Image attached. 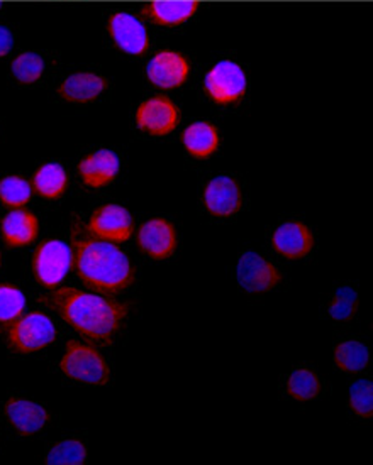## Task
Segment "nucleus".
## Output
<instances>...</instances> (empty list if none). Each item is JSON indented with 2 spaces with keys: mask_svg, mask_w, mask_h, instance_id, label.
<instances>
[{
  "mask_svg": "<svg viewBox=\"0 0 373 465\" xmlns=\"http://www.w3.org/2000/svg\"><path fill=\"white\" fill-rule=\"evenodd\" d=\"M109 35L116 46L127 54L141 56L149 46L148 33L143 23L133 14L116 13L109 19Z\"/></svg>",
  "mask_w": 373,
  "mask_h": 465,
  "instance_id": "11",
  "label": "nucleus"
},
{
  "mask_svg": "<svg viewBox=\"0 0 373 465\" xmlns=\"http://www.w3.org/2000/svg\"><path fill=\"white\" fill-rule=\"evenodd\" d=\"M248 86L243 68L233 62L214 64L206 76V90L209 97L217 104H235L245 95Z\"/></svg>",
  "mask_w": 373,
  "mask_h": 465,
  "instance_id": "6",
  "label": "nucleus"
},
{
  "mask_svg": "<svg viewBox=\"0 0 373 465\" xmlns=\"http://www.w3.org/2000/svg\"><path fill=\"white\" fill-rule=\"evenodd\" d=\"M11 72L19 84L31 85V84H36L45 74V62L36 53L25 51L14 58Z\"/></svg>",
  "mask_w": 373,
  "mask_h": 465,
  "instance_id": "25",
  "label": "nucleus"
},
{
  "mask_svg": "<svg viewBox=\"0 0 373 465\" xmlns=\"http://www.w3.org/2000/svg\"><path fill=\"white\" fill-rule=\"evenodd\" d=\"M39 302L55 310L78 333L99 342H111L129 312L127 305L117 300L86 293L76 288H60L41 296Z\"/></svg>",
  "mask_w": 373,
  "mask_h": 465,
  "instance_id": "1",
  "label": "nucleus"
},
{
  "mask_svg": "<svg viewBox=\"0 0 373 465\" xmlns=\"http://www.w3.org/2000/svg\"><path fill=\"white\" fill-rule=\"evenodd\" d=\"M72 268L88 288L119 293L135 282V268L117 245L97 237H72Z\"/></svg>",
  "mask_w": 373,
  "mask_h": 465,
  "instance_id": "2",
  "label": "nucleus"
},
{
  "mask_svg": "<svg viewBox=\"0 0 373 465\" xmlns=\"http://www.w3.org/2000/svg\"><path fill=\"white\" fill-rule=\"evenodd\" d=\"M176 242L174 223L163 217L145 222L137 231V244L153 259H168L174 254Z\"/></svg>",
  "mask_w": 373,
  "mask_h": 465,
  "instance_id": "12",
  "label": "nucleus"
},
{
  "mask_svg": "<svg viewBox=\"0 0 373 465\" xmlns=\"http://www.w3.org/2000/svg\"><path fill=\"white\" fill-rule=\"evenodd\" d=\"M56 339V331L50 317L41 312L27 313L11 322L7 341L19 354L36 352L48 347Z\"/></svg>",
  "mask_w": 373,
  "mask_h": 465,
  "instance_id": "4",
  "label": "nucleus"
},
{
  "mask_svg": "<svg viewBox=\"0 0 373 465\" xmlns=\"http://www.w3.org/2000/svg\"><path fill=\"white\" fill-rule=\"evenodd\" d=\"M358 308V294L348 286L336 290L328 306V315L336 322H348L355 317Z\"/></svg>",
  "mask_w": 373,
  "mask_h": 465,
  "instance_id": "27",
  "label": "nucleus"
},
{
  "mask_svg": "<svg viewBox=\"0 0 373 465\" xmlns=\"http://www.w3.org/2000/svg\"><path fill=\"white\" fill-rule=\"evenodd\" d=\"M88 232L100 241L126 242L133 233V219L125 207L106 203L92 213Z\"/></svg>",
  "mask_w": 373,
  "mask_h": 465,
  "instance_id": "7",
  "label": "nucleus"
},
{
  "mask_svg": "<svg viewBox=\"0 0 373 465\" xmlns=\"http://www.w3.org/2000/svg\"><path fill=\"white\" fill-rule=\"evenodd\" d=\"M0 268H2V254H0Z\"/></svg>",
  "mask_w": 373,
  "mask_h": 465,
  "instance_id": "31",
  "label": "nucleus"
},
{
  "mask_svg": "<svg viewBox=\"0 0 373 465\" xmlns=\"http://www.w3.org/2000/svg\"><path fill=\"white\" fill-rule=\"evenodd\" d=\"M14 46V35L7 25H0V58L9 54Z\"/></svg>",
  "mask_w": 373,
  "mask_h": 465,
  "instance_id": "30",
  "label": "nucleus"
},
{
  "mask_svg": "<svg viewBox=\"0 0 373 465\" xmlns=\"http://www.w3.org/2000/svg\"><path fill=\"white\" fill-rule=\"evenodd\" d=\"M275 251L286 259H302L307 256L314 247V237L307 225L302 222L282 223L272 237Z\"/></svg>",
  "mask_w": 373,
  "mask_h": 465,
  "instance_id": "14",
  "label": "nucleus"
},
{
  "mask_svg": "<svg viewBox=\"0 0 373 465\" xmlns=\"http://www.w3.org/2000/svg\"><path fill=\"white\" fill-rule=\"evenodd\" d=\"M33 192L48 200L60 198L68 186V176L58 163H46L33 174Z\"/></svg>",
  "mask_w": 373,
  "mask_h": 465,
  "instance_id": "21",
  "label": "nucleus"
},
{
  "mask_svg": "<svg viewBox=\"0 0 373 465\" xmlns=\"http://www.w3.org/2000/svg\"><path fill=\"white\" fill-rule=\"evenodd\" d=\"M107 82L96 74H74L63 80L62 85L58 86V95L75 102V104H87L94 102L106 92Z\"/></svg>",
  "mask_w": 373,
  "mask_h": 465,
  "instance_id": "17",
  "label": "nucleus"
},
{
  "mask_svg": "<svg viewBox=\"0 0 373 465\" xmlns=\"http://www.w3.org/2000/svg\"><path fill=\"white\" fill-rule=\"evenodd\" d=\"M237 282L249 293H265L282 282V276L270 261L257 254L245 252L237 261Z\"/></svg>",
  "mask_w": 373,
  "mask_h": 465,
  "instance_id": "8",
  "label": "nucleus"
},
{
  "mask_svg": "<svg viewBox=\"0 0 373 465\" xmlns=\"http://www.w3.org/2000/svg\"><path fill=\"white\" fill-rule=\"evenodd\" d=\"M0 9H2V4H0Z\"/></svg>",
  "mask_w": 373,
  "mask_h": 465,
  "instance_id": "32",
  "label": "nucleus"
},
{
  "mask_svg": "<svg viewBox=\"0 0 373 465\" xmlns=\"http://www.w3.org/2000/svg\"><path fill=\"white\" fill-rule=\"evenodd\" d=\"M243 203L241 188L231 176H217L204 190V205L214 217H231Z\"/></svg>",
  "mask_w": 373,
  "mask_h": 465,
  "instance_id": "13",
  "label": "nucleus"
},
{
  "mask_svg": "<svg viewBox=\"0 0 373 465\" xmlns=\"http://www.w3.org/2000/svg\"><path fill=\"white\" fill-rule=\"evenodd\" d=\"M146 74L153 85L163 90H174L186 84L190 74V63L186 62L184 54L172 49H163L151 58Z\"/></svg>",
  "mask_w": 373,
  "mask_h": 465,
  "instance_id": "10",
  "label": "nucleus"
},
{
  "mask_svg": "<svg viewBox=\"0 0 373 465\" xmlns=\"http://www.w3.org/2000/svg\"><path fill=\"white\" fill-rule=\"evenodd\" d=\"M25 294L13 284H0V323H11L23 315Z\"/></svg>",
  "mask_w": 373,
  "mask_h": 465,
  "instance_id": "28",
  "label": "nucleus"
},
{
  "mask_svg": "<svg viewBox=\"0 0 373 465\" xmlns=\"http://www.w3.org/2000/svg\"><path fill=\"white\" fill-rule=\"evenodd\" d=\"M186 153L194 158H207L219 146V133L211 123L190 124L182 135Z\"/></svg>",
  "mask_w": 373,
  "mask_h": 465,
  "instance_id": "19",
  "label": "nucleus"
},
{
  "mask_svg": "<svg viewBox=\"0 0 373 465\" xmlns=\"http://www.w3.org/2000/svg\"><path fill=\"white\" fill-rule=\"evenodd\" d=\"M4 411L11 427L21 435H35L45 429L50 420V413L45 406L27 400H11L5 403Z\"/></svg>",
  "mask_w": 373,
  "mask_h": 465,
  "instance_id": "16",
  "label": "nucleus"
},
{
  "mask_svg": "<svg viewBox=\"0 0 373 465\" xmlns=\"http://www.w3.org/2000/svg\"><path fill=\"white\" fill-rule=\"evenodd\" d=\"M78 173L82 182L90 188H104L116 180L119 173V158L109 149H99L80 161Z\"/></svg>",
  "mask_w": 373,
  "mask_h": 465,
  "instance_id": "15",
  "label": "nucleus"
},
{
  "mask_svg": "<svg viewBox=\"0 0 373 465\" xmlns=\"http://www.w3.org/2000/svg\"><path fill=\"white\" fill-rule=\"evenodd\" d=\"M33 186L31 183L17 176L11 174L0 180V202L9 209H23L25 203L31 200Z\"/></svg>",
  "mask_w": 373,
  "mask_h": 465,
  "instance_id": "24",
  "label": "nucleus"
},
{
  "mask_svg": "<svg viewBox=\"0 0 373 465\" xmlns=\"http://www.w3.org/2000/svg\"><path fill=\"white\" fill-rule=\"evenodd\" d=\"M321 381L309 369H296L287 378V392L298 401H309L321 394Z\"/></svg>",
  "mask_w": 373,
  "mask_h": 465,
  "instance_id": "23",
  "label": "nucleus"
},
{
  "mask_svg": "<svg viewBox=\"0 0 373 465\" xmlns=\"http://www.w3.org/2000/svg\"><path fill=\"white\" fill-rule=\"evenodd\" d=\"M368 347L358 341H345L335 347V364L345 372H360L368 366Z\"/></svg>",
  "mask_w": 373,
  "mask_h": 465,
  "instance_id": "22",
  "label": "nucleus"
},
{
  "mask_svg": "<svg viewBox=\"0 0 373 465\" xmlns=\"http://www.w3.org/2000/svg\"><path fill=\"white\" fill-rule=\"evenodd\" d=\"M39 222L35 213L23 209H14L2 222V237L9 247H23L36 239Z\"/></svg>",
  "mask_w": 373,
  "mask_h": 465,
  "instance_id": "18",
  "label": "nucleus"
},
{
  "mask_svg": "<svg viewBox=\"0 0 373 465\" xmlns=\"http://www.w3.org/2000/svg\"><path fill=\"white\" fill-rule=\"evenodd\" d=\"M72 266V247L63 241H45L33 256V272L45 288H56Z\"/></svg>",
  "mask_w": 373,
  "mask_h": 465,
  "instance_id": "5",
  "label": "nucleus"
},
{
  "mask_svg": "<svg viewBox=\"0 0 373 465\" xmlns=\"http://www.w3.org/2000/svg\"><path fill=\"white\" fill-rule=\"evenodd\" d=\"M63 374L70 380L102 386L109 382V366L97 349L88 343L70 341L60 362Z\"/></svg>",
  "mask_w": 373,
  "mask_h": 465,
  "instance_id": "3",
  "label": "nucleus"
},
{
  "mask_svg": "<svg viewBox=\"0 0 373 465\" xmlns=\"http://www.w3.org/2000/svg\"><path fill=\"white\" fill-rule=\"evenodd\" d=\"M137 127L151 135H168L178 125V109L168 97L145 100L136 111Z\"/></svg>",
  "mask_w": 373,
  "mask_h": 465,
  "instance_id": "9",
  "label": "nucleus"
},
{
  "mask_svg": "<svg viewBox=\"0 0 373 465\" xmlns=\"http://www.w3.org/2000/svg\"><path fill=\"white\" fill-rule=\"evenodd\" d=\"M197 11V4L190 0H156L146 7V15L156 25H178L186 23Z\"/></svg>",
  "mask_w": 373,
  "mask_h": 465,
  "instance_id": "20",
  "label": "nucleus"
},
{
  "mask_svg": "<svg viewBox=\"0 0 373 465\" xmlns=\"http://www.w3.org/2000/svg\"><path fill=\"white\" fill-rule=\"evenodd\" d=\"M349 408L360 418H370L373 413L372 382L357 381L349 388Z\"/></svg>",
  "mask_w": 373,
  "mask_h": 465,
  "instance_id": "29",
  "label": "nucleus"
},
{
  "mask_svg": "<svg viewBox=\"0 0 373 465\" xmlns=\"http://www.w3.org/2000/svg\"><path fill=\"white\" fill-rule=\"evenodd\" d=\"M87 460V449L82 441L63 440L46 453L45 462L50 465H78Z\"/></svg>",
  "mask_w": 373,
  "mask_h": 465,
  "instance_id": "26",
  "label": "nucleus"
}]
</instances>
